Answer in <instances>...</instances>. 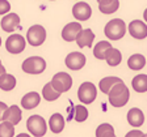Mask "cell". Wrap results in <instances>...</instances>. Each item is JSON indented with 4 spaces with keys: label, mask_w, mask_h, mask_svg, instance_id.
Listing matches in <instances>:
<instances>
[{
    "label": "cell",
    "mask_w": 147,
    "mask_h": 137,
    "mask_svg": "<svg viewBox=\"0 0 147 137\" xmlns=\"http://www.w3.org/2000/svg\"><path fill=\"white\" fill-rule=\"evenodd\" d=\"M15 136V125L8 122L0 123V137H13Z\"/></svg>",
    "instance_id": "29"
},
{
    "label": "cell",
    "mask_w": 147,
    "mask_h": 137,
    "mask_svg": "<svg viewBox=\"0 0 147 137\" xmlns=\"http://www.w3.org/2000/svg\"><path fill=\"white\" fill-rule=\"evenodd\" d=\"M16 86V77L9 74V73H4L3 76H0V89L4 91H11L13 90Z\"/></svg>",
    "instance_id": "24"
},
{
    "label": "cell",
    "mask_w": 147,
    "mask_h": 137,
    "mask_svg": "<svg viewBox=\"0 0 147 137\" xmlns=\"http://www.w3.org/2000/svg\"><path fill=\"white\" fill-rule=\"evenodd\" d=\"M72 15L78 21H87L92 16V8L89 7L88 3L78 1V3L72 7Z\"/></svg>",
    "instance_id": "9"
},
{
    "label": "cell",
    "mask_w": 147,
    "mask_h": 137,
    "mask_svg": "<svg viewBox=\"0 0 147 137\" xmlns=\"http://www.w3.org/2000/svg\"><path fill=\"white\" fill-rule=\"evenodd\" d=\"M17 137H30V136H29V134H26V133H20Z\"/></svg>",
    "instance_id": "34"
},
{
    "label": "cell",
    "mask_w": 147,
    "mask_h": 137,
    "mask_svg": "<svg viewBox=\"0 0 147 137\" xmlns=\"http://www.w3.org/2000/svg\"><path fill=\"white\" fill-rule=\"evenodd\" d=\"M86 61H87V59H86V56H84V54L74 51L67 55V58H66V65L72 70H79L86 65Z\"/></svg>",
    "instance_id": "10"
},
{
    "label": "cell",
    "mask_w": 147,
    "mask_h": 137,
    "mask_svg": "<svg viewBox=\"0 0 147 137\" xmlns=\"http://www.w3.org/2000/svg\"><path fill=\"white\" fill-rule=\"evenodd\" d=\"M26 128L34 137H42L46 134L47 131V124L46 120L40 115H33L28 119L26 122Z\"/></svg>",
    "instance_id": "3"
},
{
    "label": "cell",
    "mask_w": 147,
    "mask_h": 137,
    "mask_svg": "<svg viewBox=\"0 0 147 137\" xmlns=\"http://www.w3.org/2000/svg\"><path fill=\"white\" fill-rule=\"evenodd\" d=\"M11 11V4L7 0H0V15H7Z\"/></svg>",
    "instance_id": "30"
},
{
    "label": "cell",
    "mask_w": 147,
    "mask_h": 137,
    "mask_svg": "<svg viewBox=\"0 0 147 137\" xmlns=\"http://www.w3.org/2000/svg\"><path fill=\"white\" fill-rule=\"evenodd\" d=\"M40 102H41V95L37 91H30V93H26L22 97L21 106L25 110H32V108H36L40 104Z\"/></svg>",
    "instance_id": "17"
},
{
    "label": "cell",
    "mask_w": 147,
    "mask_h": 137,
    "mask_svg": "<svg viewBox=\"0 0 147 137\" xmlns=\"http://www.w3.org/2000/svg\"><path fill=\"white\" fill-rule=\"evenodd\" d=\"M46 69V61L41 56H30L24 60L22 70L29 74H40Z\"/></svg>",
    "instance_id": "4"
},
{
    "label": "cell",
    "mask_w": 147,
    "mask_h": 137,
    "mask_svg": "<svg viewBox=\"0 0 147 137\" xmlns=\"http://www.w3.org/2000/svg\"><path fill=\"white\" fill-rule=\"evenodd\" d=\"M76 43L80 49L83 47H92V43L95 41V33L91 30V29H84V30H80L79 34L76 35Z\"/></svg>",
    "instance_id": "15"
},
{
    "label": "cell",
    "mask_w": 147,
    "mask_h": 137,
    "mask_svg": "<svg viewBox=\"0 0 147 137\" xmlns=\"http://www.w3.org/2000/svg\"><path fill=\"white\" fill-rule=\"evenodd\" d=\"M25 38L21 34H11L5 41V49L9 54H21L25 50Z\"/></svg>",
    "instance_id": "8"
},
{
    "label": "cell",
    "mask_w": 147,
    "mask_h": 137,
    "mask_svg": "<svg viewBox=\"0 0 147 137\" xmlns=\"http://www.w3.org/2000/svg\"><path fill=\"white\" fill-rule=\"evenodd\" d=\"M118 82H122V80L119 78V77L108 76V77H104V78L100 81V84H98V88H100V90L102 91L104 94L108 95V93H109L110 89L113 88L116 84H118Z\"/></svg>",
    "instance_id": "22"
},
{
    "label": "cell",
    "mask_w": 147,
    "mask_h": 137,
    "mask_svg": "<svg viewBox=\"0 0 147 137\" xmlns=\"http://www.w3.org/2000/svg\"><path fill=\"white\" fill-rule=\"evenodd\" d=\"M97 97V89L92 82L87 81L83 82L80 85L79 90H78V98L82 103L84 104H91Z\"/></svg>",
    "instance_id": "6"
},
{
    "label": "cell",
    "mask_w": 147,
    "mask_h": 137,
    "mask_svg": "<svg viewBox=\"0 0 147 137\" xmlns=\"http://www.w3.org/2000/svg\"><path fill=\"white\" fill-rule=\"evenodd\" d=\"M131 86L137 93L147 91V74H137L131 81Z\"/></svg>",
    "instance_id": "23"
},
{
    "label": "cell",
    "mask_w": 147,
    "mask_h": 137,
    "mask_svg": "<svg viewBox=\"0 0 147 137\" xmlns=\"http://www.w3.org/2000/svg\"><path fill=\"white\" fill-rule=\"evenodd\" d=\"M0 64H1V61H0Z\"/></svg>",
    "instance_id": "39"
},
{
    "label": "cell",
    "mask_w": 147,
    "mask_h": 137,
    "mask_svg": "<svg viewBox=\"0 0 147 137\" xmlns=\"http://www.w3.org/2000/svg\"><path fill=\"white\" fill-rule=\"evenodd\" d=\"M7 107L8 106H7L4 102H0V120H3V115H4V112H5Z\"/></svg>",
    "instance_id": "32"
},
{
    "label": "cell",
    "mask_w": 147,
    "mask_h": 137,
    "mask_svg": "<svg viewBox=\"0 0 147 137\" xmlns=\"http://www.w3.org/2000/svg\"><path fill=\"white\" fill-rule=\"evenodd\" d=\"M97 1H101V0H97Z\"/></svg>",
    "instance_id": "38"
},
{
    "label": "cell",
    "mask_w": 147,
    "mask_h": 137,
    "mask_svg": "<svg viewBox=\"0 0 147 137\" xmlns=\"http://www.w3.org/2000/svg\"><path fill=\"white\" fill-rule=\"evenodd\" d=\"M142 137H147V134H144V133H143V136H142Z\"/></svg>",
    "instance_id": "36"
},
{
    "label": "cell",
    "mask_w": 147,
    "mask_h": 137,
    "mask_svg": "<svg viewBox=\"0 0 147 137\" xmlns=\"http://www.w3.org/2000/svg\"><path fill=\"white\" fill-rule=\"evenodd\" d=\"M4 73H5V68H4L3 64H0V76H3Z\"/></svg>",
    "instance_id": "33"
},
{
    "label": "cell",
    "mask_w": 147,
    "mask_h": 137,
    "mask_svg": "<svg viewBox=\"0 0 147 137\" xmlns=\"http://www.w3.org/2000/svg\"><path fill=\"white\" fill-rule=\"evenodd\" d=\"M109 97V103L114 107H122L130 99V91H129L127 86L122 82H118L108 93Z\"/></svg>",
    "instance_id": "1"
},
{
    "label": "cell",
    "mask_w": 147,
    "mask_h": 137,
    "mask_svg": "<svg viewBox=\"0 0 147 137\" xmlns=\"http://www.w3.org/2000/svg\"><path fill=\"white\" fill-rule=\"evenodd\" d=\"M51 86L58 91V93H66L71 89L72 86V77L66 72H58L57 74H54L50 81Z\"/></svg>",
    "instance_id": "5"
},
{
    "label": "cell",
    "mask_w": 147,
    "mask_h": 137,
    "mask_svg": "<svg viewBox=\"0 0 147 137\" xmlns=\"http://www.w3.org/2000/svg\"><path fill=\"white\" fill-rule=\"evenodd\" d=\"M26 39L28 43L33 47L41 46L46 41V30L42 25H33L29 27V30L26 33Z\"/></svg>",
    "instance_id": "7"
},
{
    "label": "cell",
    "mask_w": 147,
    "mask_h": 137,
    "mask_svg": "<svg viewBox=\"0 0 147 137\" xmlns=\"http://www.w3.org/2000/svg\"><path fill=\"white\" fill-rule=\"evenodd\" d=\"M1 29L7 33H13L16 29H20V17L17 13H7L1 20Z\"/></svg>",
    "instance_id": "12"
},
{
    "label": "cell",
    "mask_w": 147,
    "mask_h": 137,
    "mask_svg": "<svg viewBox=\"0 0 147 137\" xmlns=\"http://www.w3.org/2000/svg\"><path fill=\"white\" fill-rule=\"evenodd\" d=\"M49 127L53 133H61L64 128V119L61 114H53L49 120Z\"/></svg>",
    "instance_id": "18"
},
{
    "label": "cell",
    "mask_w": 147,
    "mask_h": 137,
    "mask_svg": "<svg viewBox=\"0 0 147 137\" xmlns=\"http://www.w3.org/2000/svg\"><path fill=\"white\" fill-rule=\"evenodd\" d=\"M142 136H143V132L142 131H139V129H133V131L127 132L125 137H142Z\"/></svg>",
    "instance_id": "31"
},
{
    "label": "cell",
    "mask_w": 147,
    "mask_h": 137,
    "mask_svg": "<svg viewBox=\"0 0 147 137\" xmlns=\"http://www.w3.org/2000/svg\"><path fill=\"white\" fill-rule=\"evenodd\" d=\"M104 33L109 39L118 41L123 38V35L126 34V24L121 18H113L105 25Z\"/></svg>",
    "instance_id": "2"
},
{
    "label": "cell",
    "mask_w": 147,
    "mask_h": 137,
    "mask_svg": "<svg viewBox=\"0 0 147 137\" xmlns=\"http://www.w3.org/2000/svg\"><path fill=\"white\" fill-rule=\"evenodd\" d=\"M50 1H54V0H50Z\"/></svg>",
    "instance_id": "37"
},
{
    "label": "cell",
    "mask_w": 147,
    "mask_h": 137,
    "mask_svg": "<svg viewBox=\"0 0 147 137\" xmlns=\"http://www.w3.org/2000/svg\"><path fill=\"white\" fill-rule=\"evenodd\" d=\"M21 119H22V112H21V108H20V107L16 106V104L7 107L5 112H4V115H3L4 122H8L12 125H16L21 122Z\"/></svg>",
    "instance_id": "13"
},
{
    "label": "cell",
    "mask_w": 147,
    "mask_h": 137,
    "mask_svg": "<svg viewBox=\"0 0 147 137\" xmlns=\"http://www.w3.org/2000/svg\"><path fill=\"white\" fill-rule=\"evenodd\" d=\"M119 8L118 0H101L98 1V9L104 15H112Z\"/></svg>",
    "instance_id": "19"
},
{
    "label": "cell",
    "mask_w": 147,
    "mask_h": 137,
    "mask_svg": "<svg viewBox=\"0 0 147 137\" xmlns=\"http://www.w3.org/2000/svg\"><path fill=\"white\" fill-rule=\"evenodd\" d=\"M146 65V58L142 54L131 55L127 60V67L133 70H141Z\"/></svg>",
    "instance_id": "20"
},
{
    "label": "cell",
    "mask_w": 147,
    "mask_h": 137,
    "mask_svg": "<svg viewBox=\"0 0 147 137\" xmlns=\"http://www.w3.org/2000/svg\"><path fill=\"white\" fill-rule=\"evenodd\" d=\"M114 128L108 123H102L96 129V137H114Z\"/></svg>",
    "instance_id": "27"
},
{
    "label": "cell",
    "mask_w": 147,
    "mask_h": 137,
    "mask_svg": "<svg viewBox=\"0 0 147 137\" xmlns=\"http://www.w3.org/2000/svg\"><path fill=\"white\" fill-rule=\"evenodd\" d=\"M114 137H116V136H114Z\"/></svg>",
    "instance_id": "40"
},
{
    "label": "cell",
    "mask_w": 147,
    "mask_h": 137,
    "mask_svg": "<svg viewBox=\"0 0 147 137\" xmlns=\"http://www.w3.org/2000/svg\"><path fill=\"white\" fill-rule=\"evenodd\" d=\"M87 118H88V110H87V107L83 106V104L75 106V116H74V119L78 123H82V122H86Z\"/></svg>",
    "instance_id": "28"
},
{
    "label": "cell",
    "mask_w": 147,
    "mask_h": 137,
    "mask_svg": "<svg viewBox=\"0 0 147 137\" xmlns=\"http://www.w3.org/2000/svg\"><path fill=\"white\" fill-rule=\"evenodd\" d=\"M127 122L129 124L134 128L141 127L144 123V114L141 108H137V107H133V108L129 110L127 112Z\"/></svg>",
    "instance_id": "16"
},
{
    "label": "cell",
    "mask_w": 147,
    "mask_h": 137,
    "mask_svg": "<svg viewBox=\"0 0 147 137\" xmlns=\"http://www.w3.org/2000/svg\"><path fill=\"white\" fill-rule=\"evenodd\" d=\"M42 97L45 100H47V102H53V100H57L59 97H61V93H58V91L55 90L54 88L51 86V84H46L45 86H43L42 89Z\"/></svg>",
    "instance_id": "26"
},
{
    "label": "cell",
    "mask_w": 147,
    "mask_h": 137,
    "mask_svg": "<svg viewBox=\"0 0 147 137\" xmlns=\"http://www.w3.org/2000/svg\"><path fill=\"white\" fill-rule=\"evenodd\" d=\"M105 60L109 64L110 67H117L121 61H122V55L119 52V50L117 49H109V51L107 52V56H105Z\"/></svg>",
    "instance_id": "25"
},
{
    "label": "cell",
    "mask_w": 147,
    "mask_h": 137,
    "mask_svg": "<svg viewBox=\"0 0 147 137\" xmlns=\"http://www.w3.org/2000/svg\"><path fill=\"white\" fill-rule=\"evenodd\" d=\"M82 30V25L80 22H70L63 27L62 30V38L66 42H74L76 39V35L79 34V31Z\"/></svg>",
    "instance_id": "14"
},
{
    "label": "cell",
    "mask_w": 147,
    "mask_h": 137,
    "mask_svg": "<svg viewBox=\"0 0 147 137\" xmlns=\"http://www.w3.org/2000/svg\"><path fill=\"white\" fill-rule=\"evenodd\" d=\"M129 33L135 39H144L147 37V25L141 20H134L129 24Z\"/></svg>",
    "instance_id": "11"
},
{
    "label": "cell",
    "mask_w": 147,
    "mask_h": 137,
    "mask_svg": "<svg viewBox=\"0 0 147 137\" xmlns=\"http://www.w3.org/2000/svg\"><path fill=\"white\" fill-rule=\"evenodd\" d=\"M109 49H112V45L108 41H101L93 49V56L98 60H105V56H107V52L109 51Z\"/></svg>",
    "instance_id": "21"
},
{
    "label": "cell",
    "mask_w": 147,
    "mask_h": 137,
    "mask_svg": "<svg viewBox=\"0 0 147 137\" xmlns=\"http://www.w3.org/2000/svg\"><path fill=\"white\" fill-rule=\"evenodd\" d=\"M0 46H1V37H0Z\"/></svg>",
    "instance_id": "35"
}]
</instances>
